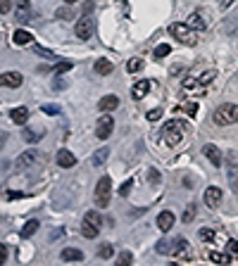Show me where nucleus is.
Returning a JSON list of instances; mask_svg holds the SVG:
<instances>
[{
    "label": "nucleus",
    "instance_id": "09e8293b",
    "mask_svg": "<svg viewBox=\"0 0 238 266\" xmlns=\"http://www.w3.org/2000/svg\"><path fill=\"white\" fill-rule=\"evenodd\" d=\"M229 247H231V252H234V254H238V243H236V240H234V243H229Z\"/></svg>",
    "mask_w": 238,
    "mask_h": 266
},
{
    "label": "nucleus",
    "instance_id": "9b49d317",
    "mask_svg": "<svg viewBox=\"0 0 238 266\" xmlns=\"http://www.w3.org/2000/svg\"><path fill=\"white\" fill-rule=\"evenodd\" d=\"M174 221H176V216H174L172 212H167V209L157 214V228H160L162 233L172 231V228H174Z\"/></svg>",
    "mask_w": 238,
    "mask_h": 266
},
{
    "label": "nucleus",
    "instance_id": "4c0bfd02",
    "mask_svg": "<svg viewBox=\"0 0 238 266\" xmlns=\"http://www.w3.org/2000/svg\"><path fill=\"white\" fill-rule=\"evenodd\" d=\"M160 117H162V109H160V107H155V109L148 112V122H157Z\"/></svg>",
    "mask_w": 238,
    "mask_h": 266
},
{
    "label": "nucleus",
    "instance_id": "bb28decb",
    "mask_svg": "<svg viewBox=\"0 0 238 266\" xmlns=\"http://www.w3.org/2000/svg\"><path fill=\"white\" fill-rule=\"evenodd\" d=\"M207 259L210 262H217V264H229L231 257L229 254H221V252H207Z\"/></svg>",
    "mask_w": 238,
    "mask_h": 266
},
{
    "label": "nucleus",
    "instance_id": "aec40b11",
    "mask_svg": "<svg viewBox=\"0 0 238 266\" xmlns=\"http://www.w3.org/2000/svg\"><path fill=\"white\" fill-rule=\"evenodd\" d=\"M174 259H191V252H188V243L179 238L176 240V249H174V254H172Z\"/></svg>",
    "mask_w": 238,
    "mask_h": 266
},
{
    "label": "nucleus",
    "instance_id": "7ed1b4c3",
    "mask_svg": "<svg viewBox=\"0 0 238 266\" xmlns=\"http://www.w3.org/2000/svg\"><path fill=\"white\" fill-rule=\"evenodd\" d=\"M110 197H112V181L110 176H103L98 181V185H95V207L98 209H108Z\"/></svg>",
    "mask_w": 238,
    "mask_h": 266
},
{
    "label": "nucleus",
    "instance_id": "393cba45",
    "mask_svg": "<svg viewBox=\"0 0 238 266\" xmlns=\"http://www.w3.org/2000/svg\"><path fill=\"white\" fill-rule=\"evenodd\" d=\"M191 29H198V31H202L205 29V21H202V17H200V12H193L191 17H188V21H186Z\"/></svg>",
    "mask_w": 238,
    "mask_h": 266
},
{
    "label": "nucleus",
    "instance_id": "4be33fe9",
    "mask_svg": "<svg viewBox=\"0 0 238 266\" xmlns=\"http://www.w3.org/2000/svg\"><path fill=\"white\" fill-rule=\"evenodd\" d=\"M38 228H41V226H38V221H36V219H31V221H26V224H24V228L19 231V235H22V238H31Z\"/></svg>",
    "mask_w": 238,
    "mask_h": 266
},
{
    "label": "nucleus",
    "instance_id": "5701e85b",
    "mask_svg": "<svg viewBox=\"0 0 238 266\" xmlns=\"http://www.w3.org/2000/svg\"><path fill=\"white\" fill-rule=\"evenodd\" d=\"M108 157H110V147H100V150L93 155V166H103Z\"/></svg>",
    "mask_w": 238,
    "mask_h": 266
},
{
    "label": "nucleus",
    "instance_id": "7c9ffc66",
    "mask_svg": "<svg viewBox=\"0 0 238 266\" xmlns=\"http://www.w3.org/2000/svg\"><path fill=\"white\" fill-rule=\"evenodd\" d=\"M143 69V60H129L127 62V71H131V74H133V71H141Z\"/></svg>",
    "mask_w": 238,
    "mask_h": 266
},
{
    "label": "nucleus",
    "instance_id": "37998d69",
    "mask_svg": "<svg viewBox=\"0 0 238 266\" xmlns=\"http://www.w3.org/2000/svg\"><path fill=\"white\" fill-rule=\"evenodd\" d=\"M12 10V5H10V0H0V12L5 15V12H10Z\"/></svg>",
    "mask_w": 238,
    "mask_h": 266
},
{
    "label": "nucleus",
    "instance_id": "f03ea898",
    "mask_svg": "<svg viewBox=\"0 0 238 266\" xmlns=\"http://www.w3.org/2000/svg\"><path fill=\"white\" fill-rule=\"evenodd\" d=\"M215 124L219 126H229V124H238V105L234 102H226V105H219L212 114Z\"/></svg>",
    "mask_w": 238,
    "mask_h": 266
},
{
    "label": "nucleus",
    "instance_id": "6e6552de",
    "mask_svg": "<svg viewBox=\"0 0 238 266\" xmlns=\"http://www.w3.org/2000/svg\"><path fill=\"white\" fill-rule=\"evenodd\" d=\"M22 81H24V76L19 71H2L0 74V86H5V88H19Z\"/></svg>",
    "mask_w": 238,
    "mask_h": 266
},
{
    "label": "nucleus",
    "instance_id": "cd10ccee",
    "mask_svg": "<svg viewBox=\"0 0 238 266\" xmlns=\"http://www.w3.org/2000/svg\"><path fill=\"white\" fill-rule=\"evenodd\" d=\"M41 138H43V133L36 131V128H26V131H24V141L26 143H36V141H41Z\"/></svg>",
    "mask_w": 238,
    "mask_h": 266
},
{
    "label": "nucleus",
    "instance_id": "2eb2a0df",
    "mask_svg": "<svg viewBox=\"0 0 238 266\" xmlns=\"http://www.w3.org/2000/svg\"><path fill=\"white\" fill-rule=\"evenodd\" d=\"M112 71H114V64H112L108 57L95 60V74H98V76H110Z\"/></svg>",
    "mask_w": 238,
    "mask_h": 266
},
{
    "label": "nucleus",
    "instance_id": "f8f14e48",
    "mask_svg": "<svg viewBox=\"0 0 238 266\" xmlns=\"http://www.w3.org/2000/svg\"><path fill=\"white\" fill-rule=\"evenodd\" d=\"M55 160L62 169H72L74 164H76V157H74V152H69V150H57Z\"/></svg>",
    "mask_w": 238,
    "mask_h": 266
},
{
    "label": "nucleus",
    "instance_id": "72a5a7b5",
    "mask_svg": "<svg viewBox=\"0 0 238 266\" xmlns=\"http://www.w3.org/2000/svg\"><path fill=\"white\" fill-rule=\"evenodd\" d=\"M215 76H217V71H215V69L202 71V74H200V81L205 83V86H207V83H212V81H215Z\"/></svg>",
    "mask_w": 238,
    "mask_h": 266
},
{
    "label": "nucleus",
    "instance_id": "c85d7f7f",
    "mask_svg": "<svg viewBox=\"0 0 238 266\" xmlns=\"http://www.w3.org/2000/svg\"><path fill=\"white\" fill-rule=\"evenodd\" d=\"M157 252H160V254H174V245H172V243H167V240H160V243H157Z\"/></svg>",
    "mask_w": 238,
    "mask_h": 266
},
{
    "label": "nucleus",
    "instance_id": "c756f323",
    "mask_svg": "<svg viewBox=\"0 0 238 266\" xmlns=\"http://www.w3.org/2000/svg\"><path fill=\"white\" fill-rule=\"evenodd\" d=\"M72 67H74L72 62H60V64H55V67H53V71H55V76H62V74H67Z\"/></svg>",
    "mask_w": 238,
    "mask_h": 266
},
{
    "label": "nucleus",
    "instance_id": "a878e982",
    "mask_svg": "<svg viewBox=\"0 0 238 266\" xmlns=\"http://www.w3.org/2000/svg\"><path fill=\"white\" fill-rule=\"evenodd\" d=\"M84 221H88L91 226H95V228H100L103 226V216L95 212V209H91V212H86V216H84Z\"/></svg>",
    "mask_w": 238,
    "mask_h": 266
},
{
    "label": "nucleus",
    "instance_id": "79ce46f5",
    "mask_svg": "<svg viewBox=\"0 0 238 266\" xmlns=\"http://www.w3.org/2000/svg\"><path fill=\"white\" fill-rule=\"evenodd\" d=\"M41 109H43L45 114H60V107L57 105H43Z\"/></svg>",
    "mask_w": 238,
    "mask_h": 266
},
{
    "label": "nucleus",
    "instance_id": "603ef678",
    "mask_svg": "<svg viewBox=\"0 0 238 266\" xmlns=\"http://www.w3.org/2000/svg\"><path fill=\"white\" fill-rule=\"evenodd\" d=\"M19 7H29V0H17Z\"/></svg>",
    "mask_w": 238,
    "mask_h": 266
},
{
    "label": "nucleus",
    "instance_id": "f257e3e1",
    "mask_svg": "<svg viewBox=\"0 0 238 266\" xmlns=\"http://www.w3.org/2000/svg\"><path fill=\"white\" fill-rule=\"evenodd\" d=\"M162 143L165 145H169V147H176L179 143H181L183 133H186V124L183 122H176V119H172V122H167L165 126H162Z\"/></svg>",
    "mask_w": 238,
    "mask_h": 266
},
{
    "label": "nucleus",
    "instance_id": "a19ab883",
    "mask_svg": "<svg viewBox=\"0 0 238 266\" xmlns=\"http://www.w3.org/2000/svg\"><path fill=\"white\" fill-rule=\"evenodd\" d=\"M131 185H133V181H131V178H129L127 183H124V185H122V188H119V195H122V197H127V195H129V190H131Z\"/></svg>",
    "mask_w": 238,
    "mask_h": 266
},
{
    "label": "nucleus",
    "instance_id": "20e7f679",
    "mask_svg": "<svg viewBox=\"0 0 238 266\" xmlns=\"http://www.w3.org/2000/svg\"><path fill=\"white\" fill-rule=\"evenodd\" d=\"M169 34L174 36L179 43H183V45H195V31H193L188 24H181V21L172 24V26H169Z\"/></svg>",
    "mask_w": 238,
    "mask_h": 266
},
{
    "label": "nucleus",
    "instance_id": "58836bf2",
    "mask_svg": "<svg viewBox=\"0 0 238 266\" xmlns=\"http://www.w3.org/2000/svg\"><path fill=\"white\" fill-rule=\"evenodd\" d=\"M198 238H200V240H212V238H215V231H212V228H202V231L198 233Z\"/></svg>",
    "mask_w": 238,
    "mask_h": 266
},
{
    "label": "nucleus",
    "instance_id": "c9c22d12",
    "mask_svg": "<svg viewBox=\"0 0 238 266\" xmlns=\"http://www.w3.org/2000/svg\"><path fill=\"white\" fill-rule=\"evenodd\" d=\"M172 53V48H169V45H165V43H162V45H157V48H155V57H165V55H169Z\"/></svg>",
    "mask_w": 238,
    "mask_h": 266
},
{
    "label": "nucleus",
    "instance_id": "f3484780",
    "mask_svg": "<svg viewBox=\"0 0 238 266\" xmlns=\"http://www.w3.org/2000/svg\"><path fill=\"white\" fill-rule=\"evenodd\" d=\"M10 119H12L15 124L24 126L26 122H29V109H26V107H15V109L10 112Z\"/></svg>",
    "mask_w": 238,
    "mask_h": 266
},
{
    "label": "nucleus",
    "instance_id": "e433bc0d",
    "mask_svg": "<svg viewBox=\"0 0 238 266\" xmlns=\"http://www.w3.org/2000/svg\"><path fill=\"white\" fill-rule=\"evenodd\" d=\"M55 17L57 19H72V10H69V7H60L55 12Z\"/></svg>",
    "mask_w": 238,
    "mask_h": 266
},
{
    "label": "nucleus",
    "instance_id": "ea45409f",
    "mask_svg": "<svg viewBox=\"0 0 238 266\" xmlns=\"http://www.w3.org/2000/svg\"><path fill=\"white\" fill-rule=\"evenodd\" d=\"M181 109L186 112V114H191V117H193V114L198 112V105H195V102H186V105H183Z\"/></svg>",
    "mask_w": 238,
    "mask_h": 266
},
{
    "label": "nucleus",
    "instance_id": "dca6fc26",
    "mask_svg": "<svg viewBox=\"0 0 238 266\" xmlns=\"http://www.w3.org/2000/svg\"><path fill=\"white\" fill-rule=\"evenodd\" d=\"M152 88V81H148V79H143V81H138L136 86H133V90H131V95L136 98V100H141V98H146L148 90Z\"/></svg>",
    "mask_w": 238,
    "mask_h": 266
},
{
    "label": "nucleus",
    "instance_id": "864d4df0",
    "mask_svg": "<svg viewBox=\"0 0 238 266\" xmlns=\"http://www.w3.org/2000/svg\"><path fill=\"white\" fill-rule=\"evenodd\" d=\"M65 2H67V5H74V2H76V0H65Z\"/></svg>",
    "mask_w": 238,
    "mask_h": 266
},
{
    "label": "nucleus",
    "instance_id": "0eeeda50",
    "mask_svg": "<svg viewBox=\"0 0 238 266\" xmlns=\"http://www.w3.org/2000/svg\"><path fill=\"white\" fill-rule=\"evenodd\" d=\"M36 162H38V150H26V152H19V157L15 160V166L19 171H24V169H29Z\"/></svg>",
    "mask_w": 238,
    "mask_h": 266
},
{
    "label": "nucleus",
    "instance_id": "de8ad7c7",
    "mask_svg": "<svg viewBox=\"0 0 238 266\" xmlns=\"http://www.w3.org/2000/svg\"><path fill=\"white\" fill-rule=\"evenodd\" d=\"M150 181H160V174H157V171H155V169H150Z\"/></svg>",
    "mask_w": 238,
    "mask_h": 266
},
{
    "label": "nucleus",
    "instance_id": "412c9836",
    "mask_svg": "<svg viewBox=\"0 0 238 266\" xmlns=\"http://www.w3.org/2000/svg\"><path fill=\"white\" fill-rule=\"evenodd\" d=\"M31 38H34V36L29 34V31H24V29H17L15 36H12L15 45H29V43H31Z\"/></svg>",
    "mask_w": 238,
    "mask_h": 266
},
{
    "label": "nucleus",
    "instance_id": "ddd939ff",
    "mask_svg": "<svg viewBox=\"0 0 238 266\" xmlns=\"http://www.w3.org/2000/svg\"><path fill=\"white\" fill-rule=\"evenodd\" d=\"M117 107H119V98L117 95H105V98L98 100V109L100 112H114Z\"/></svg>",
    "mask_w": 238,
    "mask_h": 266
},
{
    "label": "nucleus",
    "instance_id": "a211bd4d",
    "mask_svg": "<svg viewBox=\"0 0 238 266\" xmlns=\"http://www.w3.org/2000/svg\"><path fill=\"white\" fill-rule=\"evenodd\" d=\"M226 178H229V185H234V188L238 185V162L234 155H229V174H226Z\"/></svg>",
    "mask_w": 238,
    "mask_h": 266
},
{
    "label": "nucleus",
    "instance_id": "8fccbe9b",
    "mask_svg": "<svg viewBox=\"0 0 238 266\" xmlns=\"http://www.w3.org/2000/svg\"><path fill=\"white\" fill-rule=\"evenodd\" d=\"M5 141H7V136H5V133H0V150L5 147Z\"/></svg>",
    "mask_w": 238,
    "mask_h": 266
},
{
    "label": "nucleus",
    "instance_id": "473e14b6",
    "mask_svg": "<svg viewBox=\"0 0 238 266\" xmlns=\"http://www.w3.org/2000/svg\"><path fill=\"white\" fill-rule=\"evenodd\" d=\"M103 259H110L112 254H114V249H112V245L110 243H105V245H100V252H98Z\"/></svg>",
    "mask_w": 238,
    "mask_h": 266
},
{
    "label": "nucleus",
    "instance_id": "4468645a",
    "mask_svg": "<svg viewBox=\"0 0 238 266\" xmlns=\"http://www.w3.org/2000/svg\"><path fill=\"white\" fill-rule=\"evenodd\" d=\"M202 152H205V157L212 162L215 166H221V150L217 147V145H205Z\"/></svg>",
    "mask_w": 238,
    "mask_h": 266
},
{
    "label": "nucleus",
    "instance_id": "423d86ee",
    "mask_svg": "<svg viewBox=\"0 0 238 266\" xmlns=\"http://www.w3.org/2000/svg\"><path fill=\"white\" fill-rule=\"evenodd\" d=\"M95 31V24H93L91 17H81L76 21V38H81V41H88Z\"/></svg>",
    "mask_w": 238,
    "mask_h": 266
},
{
    "label": "nucleus",
    "instance_id": "9d476101",
    "mask_svg": "<svg viewBox=\"0 0 238 266\" xmlns=\"http://www.w3.org/2000/svg\"><path fill=\"white\" fill-rule=\"evenodd\" d=\"M183 90L191 93V95H193V93H195V95H202V93H205V83L200 81V76H198V79L191 76V79H183Z\"/></svg>",
    "mask_w": 238,
    "mask_h": 266
},
{
    "label": "nucleus",
    "instance_id": "6ab92c4d",
    "mask_svg": "<svg viewBox=\"0 0 238 266\" xmlns=\"http://www.w3.org/2000/svg\"><path fill=\"white\" fill-rule=\"evenodd\" d=\"M60 257H62V262H81L84 259V252L76 247H65Z\"/></svg>",
    "mask_w": 238,
    "mask_h": 266
},
{
    "label": "nucleus",
    "instance_id": "3c124183",
    "mask_svg": "<svg viewBox=\"0 0 238 266\" xmlns=\"http://www.w3.org/2000/svg\"><path fill=\"white\" fill-rule=\"evenodd\" d=\"M231 2H234V0H221V7H224V10H226V7H229V5H231Z\"/></svg>",
    "mask_w": 238,
    "mask_h": 266
},
{
    "label": "nucleus",
    "instance_id": "39448f33",
    "mask_svg": "<svg viewBox=\"0 0 238 266\" xmlns=\"http://www.w3.org/2000/svg\"><path fill=\"white\" fill-rule=\"evenodd\" d=\"M112 131H114V119H112V114H103V117L95 122V136H98L100 141H108L112 136Z\"/></svg>",
    "mask_w": 238,
    "mask_h": 266
},
{
    "label": "nucleus",
    "instance_id": "f704fd0d",
    "mask_svg": "<svg viewBox=\"0 0 238 266\" xmlns=\"http://www.w3.org/2000/svg\"><path fill=\"white\" fill-rule=\"evenodd\" d=\"M133 262V254L131 252H122L119 257H117V264H131Z\"/></svg>",
    "mask_w": 238,
    "mask_h": 266
},
{
    "label": "nucleus",
    "instance_id": "c03bdc74",
    "mask_svg": "<svg viewBox=\"0 0 238 266\" xmlns=\"http://www.w3.org/2000/svg\"><path fill=\"white\" fill-rule=\"evenodd\" d=\"M36 55H43V57H55L50 50H45V48H38V45H36Z\"/></svg>",
    "mask_w": 238,
    "mask_h": 266
},
{
    "label": "nucleus",
    "instance_id": "b1692460",
    "mask_svg": "<svg viewBox=\"0 0 238 266\" xmlns=\"http://www.w3.org/2000/svg\"><path fill=\"white\" fill-rule=\"evenodd\" d=\"M81 235H84V238H98V235H100V228H95V226H91V224H88V221H84V224H81Z\"/></svg>",
    "mask_w": 238,
    "mask_h": 266
},
{
    "label": "nucleus",
    "instance_id": "2f4dec72",
    "mask_svg": "<svg viewBox=\"0 0 238 266\" xmlns=\"http://www.w3.org/2000/svg\"><path fill=\"white\" fill-rule=\"evenodd\" d=\"M193 219H195V205H188L183 212V224H191Z\"/></svg>",
    "mask_w": 238,
    "mask_h": 266
},
{
    "label": "nucleus",
    "instance_id": "1a4fd4ad",
    "mask_svg": "<svg viewBox=\"0 0 238 266\" xmlns=\"http://www.w3.org/2000/svg\"><path fill=\"white\" fill-rule=\"evenodd\" d=\"M221 197H224V193H221L217 185H210L207 190H205V205L212 209V207H219V202H221Z\"/></svg>",
    "mask_w": 238,
    "mask_h": 266
},
{
    "label": "nucleus",
    "instance_id": "49530a36",
    "mask_svg": "<svg viewBox=\"0 0 238 266\" xmlns=\"http://www.w3.org/2000/svg\"><path fill=\"white\" fill-rule=\"evenodd\" d=\"M5 259H7V249L5 245H0V264H5Z\"/></svg>",
    "mask_w": 238,
    "mask_h": 266
},
{
    "label": "nucleus",
    "instance_id": "a18cd8bd",
    "mask_svg": "<svg viewBox=\"0 0 238 266\" xmlns=\"http://www.w3.org/2000/svg\"><path fill=\"white\" fill-rule=\"evenodd\" d=\"M65 86H67V81H62V79H55V81H53V88H65Z\"/></svg>",
    "mask_w": 238,
    "mask_h": 266
}]
</instances>
